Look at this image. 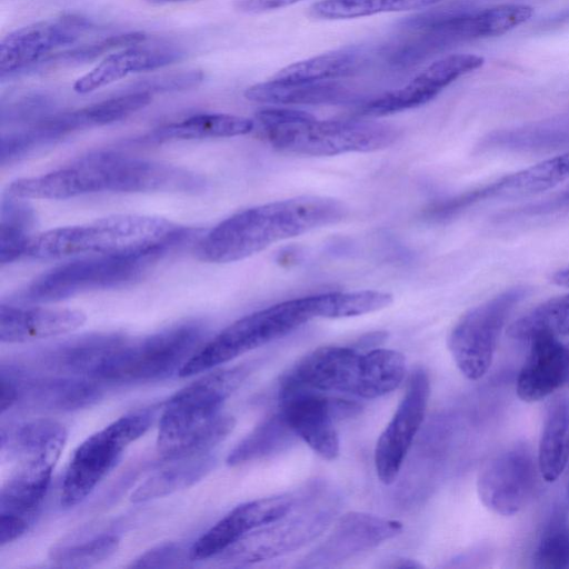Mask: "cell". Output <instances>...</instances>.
Returning a JSON list of instances; mask_svg holds the SVG:
<instances>
[{
    "label": "cell",
    "instance_id": "18",
    "mask_svg": "<svg viewBox=\"0 0 569 569\" xmlns=\"http://www.w3.org/2000/svg\"><path fill=\"white\" fill-rule=\"evenodd\" d=\"M569 178V151L506 174L481 188L432 206L428 217L446 219L478 202L529 197L553 188Z\"/></svg>",
    "mask_w": 569,
    "mask_h": 569
},
{
    "label": "cell",
    "instance_id": "42",
    "mask_svg": "<svg viewBox=\"0 0 569 569\" xmlns=\"http://www.w3.org/2000/svg\"><path fill=\"white\" fill-rule=\"evenodd\" d=\"M533 16V8L523 3H502L480 9L483 38L498 37L525 23Z\"/></svg>",
    "mask_w": 569,
    "mask_h": 569
},
{
    "label": "cell",
    "instance_id": "13",
    "mask_svg": "<svg viewBox=\"0 0 569 569\" xmlns=\"http://www.w3.org/2000/svg\"><path fill=\"white\" fill-rule=\"evenodd\" d=\"M536 461L523 442L511 445L480 469L478 496L489 510L501 516L519 512L531 496L536 481Z\"/></svg>",
    "mask_w": 569,
    "mask_h": 569
},
{
    "label": "cell",
    "instance_id": "9",
    "mask_svg": "<svg viewBox=\"0 0 569 569\" xmlns=\"http://www.w3.org/2000/svg\"><path fill=\"white\" fill-rule=\"evenodd\" d=\"M159 258L84 256L41 274L20 293L23 302H53L82 292L118 288L142 278Z\"/></svg>",
    "mask_w": 569,
    "mask_h": 569
},
{
    "label": "cell",
    "instance_id": "39",
    "mask_svg": "<svg viewBox=\"0 0 569 569\" xmlns=\"http://www.w3.org/2000/svg\"><path fill=\"white\" fill-rule=\"evenodd\" d=\"M119 543L118 536L103 533L83 542L54 545L49 550V558L60 567H90L111 557Z\"/></svg>",
    "mask_w": 569,
    "mask_h": 569
},
{
    "label": "cell",
    "instance_id": "15",
    "mask_svg": "<svg viewBox=\"0 0 569 569\" xmlns=\"http://www.w3.org/2000/svg\"><path fill=\"white\" fill-rule=\"evenodd\" d=\"M430 381L423 368H417L408 380L406 392L375 448V466L379 480L392 483L423 421Z\"/></svg>",
    "mask_w": 569,
    "mask_h": 569
},
{
    "label": "cell",
    "instance_id": "28",
    "mask_svg": "<svg viewBox=\"0 0 569 569\" xmlns=\"http://www.w3.org/2000/svg\"><path fill=\"white\" fill-rule=\"evenodd\" d=\"M378 62L377 47L348 46L289 64L272 78L287 82L331 81L353 77Z\"/></svg>",
    "mask_w": 569,
    "mask_h": 569
},
{
    "label": "cell",
    "instance_id": "26",
    "mask_svg": "<svg viewBox=\"0 0 569 569\" xmlns=\"http://www.w3.org/2000/svg\"><path fill=\"white\" fill-rule=\"evenodd\" d=\"M86 320V313L78 309L21 308L2 303L0 341L21 343L57 337L80 328Z\"/></svg>",
    "mask_w": 569,
    "mask_h": 569
},
{
    "label": "cell",
    "instance_id": "51",
    "mask_svg": "<svg viewBox=\"0 0 569 569\" xmlns=\"http://www.w3.org/2000/svg\"><path fill=\"white\" fill-rule=\"evenodd\" d=\"M568 497H569V483H568Z\"/></svg>",
    "mask_w": 569,
    "mask_h": 569
},
{
    "label": "cell",
    "instance_id": "34",
    "mask_svg": "<svg viewBox=\"0 0 569 569\" xmlns=\"http://www.w3.org/2000/svg\"><path fill=\"white\" fill-rule=\"evenodd\" d=\"M296 433L278 411L263 419L229 453L227 463L239 466L279 453L287 449Z\"/></svg>",
    "mask_w": 569,
    "mask_h": 569
},
{
    "label": "cell",
    "instance_id": "6",
    "mask_svg": "<svg viewBox=\"0 0 569 569\" xmlns=\"http://www.w3.org/2000/svg\"><path fill=\"white\" fill-rule=\"evenodd\" d=\"M313 318H317L315 295L286 300L247 315L202 345L178 375L190 377L208 371L284 337Z\"/></svg>",
    "mask_w": 569,
    "mask_h": 569
},
{
    "label": "cell",
    "instance_id": "20",
    "mask_svg": "<svg viewBox=\"0 0 569 569\" xmlns=\"http://www.w3.org/2000/svg\"><path fill=\"white\" fill-rule=\"evenodd\" d=\"M305 488L239 505L190 547L192 561L217 557L248 532L283 517L298 503Z\"/></svg>",
    "mask_w": 569,
    "mask_h": 569
},
{
    "label": "cell",
    "instance_id": "45",
    "mask_svg": "<svg viewBox=\"0 0 569 569\" xmlns=\"http://www.w3.org/2000/svg\"><path fill=\"white\" fill-rule=\"evenodd\" d=\"M569 210V189L545 199L543 201L528 204L519 210L517 214L521 216H542Z\"/></svg>",
    "mask_w": 569,
    "mask_h": 569
},
{
    "label": "cell",
    "instance_id": "3",
    "mask_svg": "<svg viewBox=\"0 0 569 569\" xmlns=\"http://www.w3.org/2000/svg\"><path fill=\"white\" fill-rule=\"evenodd\" d=\"M188 230L168 219L113 214L89 223L36 233L26 258L53 260L74 256H149L160 258L180 243Z\"/></svg>",
    "mask_w": 569,
    "mask_h": 569
},
{
    "label": "cell",
    "instance_id": "1",
    "mask_svg": "<svg viewBox=\"0 0 569 569\" xmlns=\"http://www.w3.org/2000/svg\"><path fill=\"white\" fill-rule=\"evenodd\" d=\"M346 206L332 198L300 196L239 211L214 226L196 256L210 263L248 258L269 246L341 221Z\"/></svg>",
    "mask_w": 569,
    "mask_h": 569
},
{
    "label": "cell",
    "instance_id": "11",
    "mask_svg": "<svg viewBox=\"0 0 569 569\" xmlns=\"http://www.w3.org/2000/svg\"><path fill=\"white\" fill-rule=\"evenodd\" d=\"M279 412L298 438L317 455L333 460L339 455L337 419L348 418L360 411L353 400L330 397L326 392L280 382Z\"/></svg>",
    "mask_w": 569,
    "mask_h": 569
},
{
    "label": "cell",
    "instance_id": "30",
    "mask_svg": "<svg viewBox=\"0 0 569 569\" xmlns=\"http://www.w3.org/2000/svg\"><path fill=\"white\" fill-rule=\"evenodd\" d=\"M569 460V397L553 398L546 410L537 465L547 482L556 481Z\"/></svg>",
    "mask_w": 569,
    "mask_h": 569
},
{
    "label": "cell",
    "instance_id": "44",
    "mask_svg": "<svg viewBox=\"0 0 569 569\" xmlns=\"http://www.w3.org/2000/svg\"><path fill=\"white\" fill-rule=\"evenodd\" d=\"M202 79L203 73L198 70L160 76L158 78L150 79L144 83L143 90L149 92L184 90L196 87L202 81Z\"/></svg>",
    "mask_w": 569,
    "mask_h": 569
},
{
    "label": "cell",
    "instance_id": "8",
    "mask_svg": "<svg viewBox=\"0 0 569 569\" xmlns=\"http://www.w3.org/2000/svg\"><path fill=\"white\" fill-rule=\"evenodd\" d=\"M153 417L152 409L128 413L79 445L63 477L61 505L70 508L84 500L118 463L124 449L147 432Z\"/></svg>",
    "mask_w": 569,
    "mask_h": 569
},
{
    "label": "cell",
    "instance_id": "31",
    "mask_svg": "<svg viewBox=\"0 0 569 569\" xmlns=\"http://www.w3.org/2000/svg\"><path fill=\"white\" fill-rule=\"evenodd\" d=\"M67 439V430L52 419H36L9 428H1V452L9 459L54 452L60 453Z\"/></svg>",
    "mask_w": 569,
    "mask_h": 569
},
{
    "label": "cell",
    "instance_id": "46",
    "mask_svg": "<svg viewBox=\"0 0 569 569\" xmlns=\"http://www.w3.org/2000/svg\"><path fill=\"white\" fill-rule=\"evenodd\" d=\"M301 0H238L236 8L244 13H261L281 9Z\"/></svg>",
    "mask_w": 569,
    "mask_h": 569
},
{
    "label": "cell",
    "instance_id": "33",
    "mask_svg": "<svg viewBox=\"0 0 569 569\" xmlns=\"http://www.w3.org/2000/svg\"><path fill=\"white\" fill-rule=\"evenodd\" d=\"M254 121L228 113H198L153 130L149 140L157 142L231 138L252 131Z\"/></svg>",
    "mask_w": 569,
    "mask_h": 569
},
{
    "label": "cell",
    "instance_id": "43",
    "mask_svg": "<svg viewBox=\"0 0 569 569\" xmlns=\"http://www.w3.org/2000/svg\"><path fill=\"white\" fill-rule=\"evenodd\" d=\"M192 561L190 548L186 549L174 542L162 543L151 548L132 560L130 568H174L188 566Z\"/></svg>",
    "mask_w": 569,
    "mask_h": 569
},
{
    "label": "cell",
    "instance_id": "37",
    "mask_svg": "<svg viewBox=\"0 0 569 569\" xmlns=\"http://www.w3.org/2000/svg\"><path fill=\"white\" fill-rule=\"evenodd\" d=\"M443 0H321L313 3L310 13L327 20L352 19L383 12L425 9Z\"/></svg>",
    "mask_w": 569,
    "mask_h": 569
},
{
    "label": "cell",
    "instance_id": "4",
    "mask_svg": "<svg viewBox=\"0 0 569 569\" xmlns=\"http://www.w3.org/2000/svg\"><path fill=\"white\" fill-rule=\"evenodd\" d=\"M268 141L278 150L303 156L370 152L391 146L399 130L371 120H318L296 109L267 108L256 114Z\"/></svg>",
    "mask_w": 569,
    "mask_h": 569
},
{
    "label": "cell",
    "instance_id": "25",
    "mask_svg": "<svg viewBox=\"0 0 569 569\" xmlns=\"http://www.w3.org/2000/svg\"><path fill=\"white\" fill-rule=\"evenodd\" d=\"M528 342L530 350L517 377L516 391L522 401L533 402L567 386L565 343L549 333L537 335Z\"/></svg>",
    "mask_w": 569,
    "mask_h": 569
},
{
    "label": "cell",
    "instance_id": "19",
    "mask_svg": "<svg viewBox=\"0 0 569 569\" xmlns=\"http://www.w3.org/2000/svg\"><path fill=\"white\" fill-rule=\"evenodd\" d=\"M402 529L398 520L365 512H348L338 519L328 537L306 556L300 566H335L392 539Z\"/></svg>",
    "mask_w": 569,
    "mask_h": 569
},
{
    "label": "cell",
    "instance_id": "36",
    "mask_svg": "<svg viewBox=\"0 0 569 569\" xmlns=\"http://www.w3.org/2000/svg\"><path fill=\"white\" fill-rule=\"evenodd\" d=\"M541 333L569 337V293L540 303L517 319L508 330L510 338L526 342Z\"/></svg>",
    "mask_w": 569,
    "mask_h": 569
},
{
    "label": "cell",
    "instance_id": "41",
    "mask_svg": "<svg viewBox=\"0 0 569 569\" xmlns=\"http://www.w3.org/2000/svg\"><path fill=\"white\" fill-rule=\"evenodd\" d=\"M151 100V92L137 90L102 100L81 110L88 128H92L120 121L147 107Z\"/></svg>",
    "mask_w": 569,
    "mask_h": 569
},
{
    "label": "cell",
    "instance_id": "7",
    "mask_svg": "<svg viewBox=\"0 0 569 569\" xmlns=\"http://www.w3.org/2000/svg\"><path fill=\"white\" fill-rule=\"evenodd\" d=\"M338 511L335 495L309 486L283 517L261 526L217 556L227 563H253L292 552L322 533Z\"/></svg>",
    "mask_w": 569,
    "mask_h": 569
},
{
    "label": "cell",
    "instance_id": "38",
    "mask_svg": "<svg viewBox=\"0 0 569 569\" xmlns=\"http://www.w3.org/2000/svg\"><path fill=\"white\" fill-rule=\"evenodd\" d=\"M393 297L377 290L335 291L316 295L317 318H347L389 307Z\"/></svg>",
    "mask_w": 569,
    "mask_h": 569
},
{
    "label": "cell",
    "instance_id": "49",
    "mask_svg": "<svg viewBox=\"0 0 569 569\" xmlns=\"http://www.w3.org/2000/svg\"><path fill=\"white\" fill-rule=\"evenodd\" d=\"M565 359L567 369V385L569 386V343H565Z\"/></svg>",
    "mask_w": 569,
    "mask_h": 569
},
{
    "label": "cell",
    "instance_id": "16",
    "mask_svg": "<svg viewBox=\"0 0 569 569\" xmlns=\"http://www.w3.org/2000/svg\"><path fill=\"white\" fill-rule=\"evenodd\" d=\"M126 340L114 332L83 335L39 349L7 366L28 375L44 371L52 376L93 378Z\"/></svg>",
    "mask_w": 569,
    "mask_h": 569
},
{
    "label": "cell",
    "instance_id": "5",
    "mask_svg": "<svg viewBox=\"0 0 569 569\" xmlns=\"http://www.w3.org/2000/svg\"><path fill=\"white\" fill-rule=\"evenodd\" d=\"M206 327L188 320L146 338L123 345L99 368L93 379L104 386L142 383L179 373L181 367L202 346Z\"/></svg>",
    "mask_w": 569,
    "mask_h": 569
},
{
    "label": "cell",
    "instance_id": "2",
    "mask_svg": "<svg viewBox=\"0 0 569 569\" xmlns=\"http://www.w3.org/2000/svg\"><path fill=\"white\" fill-rule=\"evenodd\" d=\"M251 369V363L219 369L174 393L159 421L157 449L161 458L172 461L202 455L227 438L234 419L220 409Z\"/></svg>",
    "mask_w": 569,
    "mask_h": 569
},
{
    "label": "cell",
    "instance_id": "40",
    "mask_svg": "<svg viewBox=\"0 0 569 569\" xmlns=\"http://www.w3.org/2000/svg\"><path fill=\"white\" fill-rule=\"evenodd\" d=\"M538 569H569V525L555 517L541 533L532 556Z\"/></svg>",
    "mask_w": 569,
    "mask_h": 569
},
{
    "label": "cell",
    "instance_id": "24",
    "mask_svg": "<svg viewBox=\"0 0 569 569\" xmlns=\"http://www.w3.org/2000/svg\"><path fill=\"white\" fill-rule=\"evenodd\" d=\"M59 453L47 452L18 460L0 492V516L31 526L46 497Z\"/></svg>",
    "mask_w": 569,
    "mask_h": 569
},
{
    "label": "cell",
    "instance_id": "47",
    "mask_svg": "<svg viewBox=\"0 0 569 569\" xmlns=\"http://www.w3.org/2000/svg\"><path fill=\"white\" fill-rule=\"evenodd\" d=\"M385 568H422V565L408 558H395L383 566Z\"/></svg>",
    "mask_w": 569,
    "mask_h": 569
},
{
    "label": "cell",
    "instance_id": "14",
    "mask_svg": "<svg viewBox=\"0 0 569 569\" xmlns=\"http://www.w3.org/2000/svg\"><path fill=\"white\" fill-rule=\"evenodd\" d=\"M485 63V59L472 53H452L441 57L405 86L366 100L358 108L365 117H382L423 106L435 99L446 87Z\"/></svg>",
    "mask_w": 569,
    "mask_h": 569
},
{
    "label": "cell",
    "instance_id": "32",
    "mask_svg": "<svg viewBox=\"0 0 569 569\" xmlns=\"http://www.w3.org/2000/svg\"><path fill=\"white\" fill-rule=\"evenodd\" d=\"M214 458L206 452L192 457L172 460V462L151 473L131 493L134 503L162 498L183 490L204 478L213 468Z\"/></svg>",
    "mask_w": 569,
    "mask_h": 569
},
{
    "label": "cell",
    "instance_id": "29",
    "mask_svg": "<svg viewBox=\"0 0 569 569\" xmlns=\"http://www.w3.org/2000/svg\"><path fill=\"white\" fill-rule=\"evenodd\" d=\"M96 192V172L83 157L48 173L17 179L8 188V193L26 200H64Z\"/></svg>",
    "mask_w": 569,
    "mask_h": 569
},
{
    "label": "cell",
    "instance_id": "27",
    "mask_svg": "<svg viewBox=\"0 0 569 569\" xmlns=\"http://www.w3.org/2000/svg\"><path fill=\"white\" fill-rule=\"evenodd\" d=\"M244 97L253 102L287 106H336L359 100L358 93L339 80L287 82L274 78L247 88Z\"/></svg>",
    "mask_w": 569,
    "mask_h": 569
},
{
    "label": "cell",
    "instance_id": "21",
    "mask_svg": "<svg viewBox=\"0 0 569 569\" xmlns=\"http://www.w3.org/2000/svg\"><path fill=\"white\" fill-rule=\"evenodd\" d=\"M18 389L17 405L36 411H72L96 403L104 386L88 377L27 375L1 365Z\"/></svg>",
    "mask_w": 569,
    "mask_h": 569
},
{
    "label": "cell",
    "instance_id": "17",
    "mask_svg": "<svg viewBox=\"0 0 569 569\" xmlns=\"http://www.w3.org/2000/svg\"><path fill=\"white\" fill-rule=\"evenodd\" d=\"M366 378V352L351 347L325 346L302 357L281 381L365 399Z\"/></svg>",
    "mask_w": 569,
    "mask_h": 569
},
{
    "label": "cell",
    "instance_id": "48",
    "mask_svg": "<svg viewBox=\"0 0 569 569\" xmlns=\"http://www.w3.org/2000/svg\"><path fill=\"white\" fill-rule=\"evenodd\" d=\"M552 282L560 287L569 288V267L555 272Z\"/></svg>",
    "mask_w": 569,
    "mask_h": 569
},
{
    "label": "cell",
    "instance_id": "12",
    "mask_svg": "<svg viewBox=\"0 0 569 569\" xmlns=\"http://www.w3.org/2000/svg\"><path fill=\"white\" fill-rule=\"evenodd\" d=\"M90 29L91 22L84 17L64 13L10 32L0 44L1 79L48 61Z\"/></svg>",
    "mask_w": 569,
    "mask_h": 569
},
{
    "label": "cell",
    "instance_id": "23",
    "mask_svg": "<svg viewBox=\"0 0 569 569\" xmlns=\"http://www.w3.org/2000/svg\"><path fill=\"white\" fill-rule=\"evenodd\" d=\"M183 51L176 44L157 42L124 47L107 56L93 69L78 78L73 84L77 93L86 94L111 84L130 73L156 70L180 60Z\"/></svg>",
    "mask_w": 569,
    "mask_h": 569
},
{
    "label": "cell",
    "instance_id": "10",
    "mask_svg": "<svg viewBox=\"0 0 569 569\" xmlns=\"http://www.w3.org/2000/svg\"><path fill=\"white\" fill-rule=\"evenodd\" d=\"M527 289L515 287L500 292L462 315L448 336V349L460 372L469 380L489 370L500 333Z\"/></svg>",
    "mask_w": 569,
    "mask_h": 569
},
{
    "label": "cell",
    "instance_id": "50",
    "mask_svg": "<svg viewBox=\"0 0 569 569\" xmlns=\"http://www.w3.org/2000/svg\"><path fill=\"white\" fill-rule=\"evenodd\" d=\"M154 3H168V2H178V1H186V0H149Z\"/></svg>",
    "mask_w": 569,
    "mask_h": 569
},
{
    "label": "cell",
    "instance_id": "35",
    "mask_svg": "<svg viewBox=\"0 0 569 569\" xmlns=\"http://www.w3.org/2000/svg\"><path fill=\"white\" fill-rule=\"evenodd\" d=\"M36 213L26 199L10 193L1 202L0 262L11 263L26 257L36 234Z\"/></svg>",
    "mask_w": 569,
    "mask_h": 569
},
{
    "label": "cell",
    "instance_id": "22",
    "mask_svg": "<svg viewBox=\"0 0 569 569\" xmlns=\"http://www.w3.org/2000/svg\"><path fill=\"white\" fill-rule=\"evenodd\" d=\"M107 173L112 192H197L204 182L180 167L114 152H107Z\"/></svg>",
    "mask_w": 569,
    "mask_h": 569
}]
</instances>
